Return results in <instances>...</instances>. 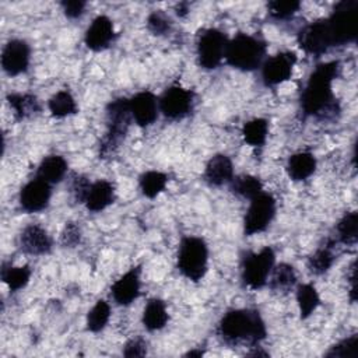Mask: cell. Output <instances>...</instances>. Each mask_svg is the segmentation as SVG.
Listing matches in <instances>:
<instances>
[{
	"label": "cell",
	"mask_w": 358,
	"mask_h": 358,
	"mask_svg": "<svg viewBox=\"0 0 358 358\" xmlns=\"http://www.w3.org/2000/svg\"><path fill=\"white\" fill-rule=\"evenodd\" d=\"M340 70L337 60L320 63L308 77L301 94V109L305 116L327 119L340 112L333 95V81Z\"/></svg>",
	"instance_id": "cell-1"
},
{
	"label": "cell",
	"mask_w": 358,
	"mask_h": 358,
	"mask_svg": "<svg viewBox=\"0 0 358 358\" xmlns=\"http://www.w3.org/2000/svg\"><path fill=\"white\" fill-rule=\"evenodd\" d=\"M217 334L227 344L256 345L267 336L263 317L255 309H231L220 320Z\"/></svg>",
	"instance_id": "cell-2"
},
{
	"label": "cell",
	"mask_w": 358,
	"mask_h": 358,
	"mask_svg": "<svg viewBox=\"0 0 358 358\" xmlns=\"http://www.w3.org/2000/svg\"><path fill=\"white\" fill-rule=\"evenodd\" d=\"M131 112L127 98H116L110 101L106 106V131L99 144V157L109 158L120 147V143L124 140L130 122Z\"/></svg>",
	"instance_id": "cell-3"
},
{
	"label": "cell",
	"mask_w": 358,
	"mask_h": 358,
	"mask_svg": "<svg viewBox=\"0 0 358 358\" xmlns=\"http://www.w3.org/2000/svg\"><path fill=\"white\" fill-rule=\"evenodd\" d=\"M266 42L249 34H238L228 41L225 62L241 71H252L262 67L266 57Z\"/></svg>",
	"instance_id": "cell-4"
},
{
	"label": "cell",
	"mask_w": 358,
	"mask_h": 358,
	"mask_svg": "<svg viewBox=\"0 0 358 358\" xmlns=\"http://www.w3.org/2000/svg\"><path fill=\"white\" fill-rule=\"evenodd\" d=\"M178 270L187 280L200 281L208 268V248L203 238L185 236L180 241L176 257Z\"/></svg>",
	"instance_id": "cell-5"
},
{
	"label": "cell",
	"mask_w": 358,
	"mask_h": 358,
	"mask_svg": "<svg viewBox=\"0 0 358 358\" xmlns=\"http://www.w3.org/2000/svg\"><path fill=\"white\" fill-rule=\"evenodd\" d=\"M357 0L338 1L326 18L334 46H344L357 38Z\"/></svg>",
	"instance_id": "cell-6"
},
{
	"label": "cell",
	"mask_w": 358,
	"mask_h": 358,
	"mask_svg": "<svg viewBox=\"0 0 358 358\" xmlns=\"http://www.w3.org/2000/svg\"><path fill=\"white\" fill-rule=\"evenodd\" d=\"M275 263V253L270 246L263 248L259 252H248L242 257L241 278L250 289L263 288Z\"/></svg>",
	"instance_id": "cell-7"
},
{
	"label": "cell",
	"mask_w": 358,
	"mask_h": 358,
	"mask_svg": "<svg viewBox=\"0 0 358 358\" xmlns=\"http://www.w3.org/2000/svg\"><path fill=\"white\" fill-rule=\"evenodd\" d=\"M228 38L224 32L217 28L204 29L197 39V63L204 70H214L217 69L224 56L227 49Z\"/></svg>",
	"instance_id": "cell-8"
},
{
	"label": "cell",
	"mask_w": 358,
	"mask_h": 358,
	"mask_svg": "<svg viewBox=\"0 0 358 358\" xmlns=\"http://www.w3.org/2000/svg\"><path fill=\"white\" fill-rule=\"evenodd\" d=\"M275 215V199L266 192L253 197L243 218V234L252 236L267 229Z\"/></svg>",
	"instance_id": "cell-9"
},
{
	"label": "cell",
	"mask_w": 358,
	"mask_h": 358,
	"mask_svg": "<svg viewBox=\"0 0 358 358\" xmlns=\"http://www.w3.org/2000/svg\"><path fill=\"white\" fill-rule=\"evenodd\" d=\"M159 112L169 120H180L190 115L194 106V92L179 84L168 87L158 98Z\"/></svg>",
	"instance_id": "cell-10"
},
{
	"label": "cell",
	"mask_w": 358,
	"mask_h": 358,
	"mask_svg": "<svg viewBox=\"0 0 358 358\" xmlns=\"http://www.w3.org/2000/svg\"><path fill=\"white\" fill-rule=\"evenodd\" d=\"M299 48L313 56H320L326 53L330 48H334L333 38L329 29V24L326 18L316 20L303 28L299 29L296 36Z\"/></svg>",
	"instance_id": "cell-11"
},
{
	"label": "cell",
	"mask_w": 358,
	"mask_h": 358,
	"mask_svg": "<svg viewBox=\"0 0 358 358\" xmlns=\"http://www.w3.org/2000/svg\"><path fill=\"white\" fill-rule=\"evenodd\" d=\"M296 63V55L294 52H280L262 64V80L267 87H275L289 80L292 69Z\"/></svg>",
	"instance_id": "cell-12"
},
{
	"label": "cell",
	"mask_w": 358,
	"mask_h": 358,
	"mask_svg": "<svg viewBox=\"0 0 358 358\" xmlns=\"http://www.w3.org/2000/svg\"><path fill=\"white\" fill-rule=\"evenodd\" d=\"M31 59L29 45L22 39L8 41L1 52V67L6 74L15 77L28 70Z\"/></svg>",
	"instance_id": "cell-13"
},
{
	"label": "cell",
	"mask_w": 358,
	"mask_h": 358,
	"mask_svg": "<svg viewBox=\"0 0 358 358\" xmlns=\"http://www.w3.org/2000/svg\"><path fill=\"white\" fill-rule=\"evenodd\" d=\"M52 185L35 178L21 189L18 197L20 207L25 213H39L48 207Z\"/></svg>",
	"instance_id": "cell-14"
},
{
	"label": "cell",
	"mask_w": 358,
	"mask_h": 358,
	"mask_svg": "<svg viewBox=\"0 0 358 358\" xmlns=\"http://www.w3.org/2000/svg\"><path fill=\"white\" fill-rule=\"evenodd\" d=\"M131 117L140 127L151 126L158 117V98L151 91H141L129 99Z\"/></svg>",
	"instance_id": "cell-15"
},
{
	"label": "cell",
	"mask_w": 358,
	"mask_h": 358,
	"mask_svg": "<svg viewBox=\"0 0 358 358\" xmlns=\"http://www.w3.org/2000/svg\"><path fill=\"white\" fill-rule=\"evenodd\" d=\"M115 39V27L109 17L98 15L92 20L84 35V43L90 50L101 52L110 46Z\"/></svg>",
	"instance_id": "cell-16"
},
{
	"label": "cell",
	"mask_w": 358,
	"mask_h": 358,
	"mask_svg": "<svg viewBox=\"0 0 358 358\" xmlns=\"http://www.w3.org/2000/svg\"><path fill=\"white\" fill-rule=\"evenodd\" d=\"M20 248L24 253L32 256L46 255L52 250L53 241L45 228L36 224H31L25 227L18 238Z\"/></svg>",
	"instance_id": "cell-17"
},
{
	"label": "cell",
	"mask_w": 358,
	"mask_h": 358,
	"mask_svg": "<svg viewBox=\"0 0 358 358\" xmlns=\"http://www.w3.org/2000/svg\"><path fill=\"white\" fill-rule=\"evenodd\" d=\"M110 294L117 305L127 306L134 302L140 294V267H131L120 275L112 284Z\"/></svg>",
	"instance_id": "cell-18"
},
{
	"label": "cell",
	"mask_w": 358,
	"mask_h": 358,
	"mask_svg": "<svg viewBox=\"0 0 358 358\" xmlns=\"http://www.w3.org/2000/svg\"><path fill=\"white\" fill-rule=\"evenodd\" d=\"M234 178V164L231 158L225 154L213 155L206 164L203 179L207 185L220 187L227 185Z\"/></svg>",
	"instance_id": "cell-19"
},
{
	"label": "cell",
	"mask_w": 358,
	"mask_h": 358,
	"mask_svg": "<svg viewBox=\"0 0 358 358\" xmlns=\"http://www.w3.org/2000/svg\"><path fill=\"white\" fill-rule=\"evenodd\" d=\"M115 200V186L112 182L99 179L92 182L84 201L85 207L92 213H99L109 207Z\"/></svg>",
	"instance_id": "cell-20"
},
{
	"label": "cell",
	"mask_w": 358,
	"mask_h": 358,
	"mask_svg": "<svg viewBox=\"0 0 358 358\" xmlns=\"http://www.w3.org/2000/svg\"><path fill=\"white\" fill-rule=\"evenodd\" d=\"M316 171V158L309 151L292 154L287 161V173L295 182H302L310 178Z\"/></svg>",
	"instance_id": "cell-21"
},
{
	"label": "cell",
	"mask_w": 358,
	"mask_h": 358,
	"mask_svg": "<svg viewBox=\"0 0 358 358\" xmlns=\"http://www.w3.org/2000/svg\"><path fill=\"white\" fill-rule=\"evenodd\" d=\"M67 169L69 164L62 155H48L41 161L36 169V178L45 180L49 185H55L62 182L67 173Z\"/></svg>",
	"instance_id": "cell-22"
},
{
	"label": "cell",
	"mask_w": 358,
	"mask_h": 358,
	"mask_svg": "<svg viewBox=\"0 0 358 358\" xmlns=\"http://www.w3.org/2000/svg\"><path fill=\"white\" fill-rule=\"evenodd\" d=\"M166 305L159 298H151L143 310V324L148 331H157L165 327L168 322Z\"/></svg>",
	"instance_id": "cell-23"
},
{
	"label": "cell",
	"mask_w": 358,
	"mask_h": 358,
	"mask_svg": "<svg viewBox=\"0 0 358 358\" xmlns=\"http://www.w3.org/2000/svg\"><path fill=\"white\" fill-rule=\"evenodd\" d=\"M7 102L18 120L28 119L41 112L39 99L32 94H8Z\"/></svg>",
	"instance_id": "cell-24"
},
{
	"label": "cell",
	"mask_w": 358,
	"mask_h": 358,
	"mask_svg": "<svg viewBox=\"0 0 358 358\" xmlns=\"http://www.w3.org/2000/svg\"><path fill=\"white\" fill-rule=\"evenodd\" d=\"M333 245L334 242L330 241L326 245L319 246L308 259V268L310 273L320 275L324 274L326 271L330 270V267L333 266L336 256L333 252Z\"/></svg>",
	"instance_id": "cell-25"
},
{
	"label": "cell",
	"mask_w": 358,
	"mask_h": 358,
	"mask_svg": "<svg viewBox=\"0 0 358 358\" xmlns=\"http://www.w3.org/2000/svg\"><path fill=\"white\" fill-rule=\"evenodd\" d=\"M268 285L273 291L287 292L289 291L296 282V274L291 264L280 263L273 267L271 274L268 277Z\"/></svg>",
	"instance_id": "cell-26"
},
{
	"label": "cell",
	"mask_w": 358,
	"mask_h": 358,
	"mask_svg": "<svg viewBox=\"0 0 358 358\" xmlns=\"http://www.w3.org/2000/svg\"><path fill=\"white\" fill-rule=\"evenodd\" d=\"M48 108L50 115L57 119L77 113V102L74 96L66 90L53 94L48 101Z\"/></svg>",
	"instance_id": "cell-27"
},
{
	"label": "cell",
	"mask_w": 358,
	"mask_h": 358,
	"mask_svg": "<svg viewBox=\"0 0 358 358\" xmlns=\"http://www.w3.org/2000/svg\"><path fill=\"white\" fill-rule=\"evenodd\" d=\"M168 176L159 171H147L140 175L138 186L147 199H155L159 193H162L166 187Z\"/></svg>",
	"instance_id": "cell-28"
},
{
	"label": "cell",
	"mask_w": 358,
	"mask_h": 358,
	"mask_svg": "<svg viewBox=\"0 0 358 358\" xmlns=\"http://www.w3.org/2000/svg\"><path fill=\"white\" fill-rule=\"evenodd\" d=\"M296 302L302 319H308L320 305V296L315 285L299 284L296 288Z\"/></svg>",
	"instance_id": "cell-29"
},
{
	"label": "cell",
	"mask_w": 358,
	"mask_h": 358,
	"mask_svg": "<svg viewBox=\"0 0 358 358\" xmlns=\"http://www.w3.org/2000/svg\"><path fill=\"white\" fill-rule=\"evenodd\" d=\"M229 189L236 196L252 200L263 192V183L259 178L253 175H241L232 178V180L229 182Z\"/></svg>",
	"instance_id": "cell-30"
},
{
	"label": "cell",
	"mask_w": 358,
	"mask_h": 358,
	"mask_svg": "<svg viewBox=\"0 0 358 358\" xmlns=\"http://www.w3.org/2000/svg\"><path fill=\"white\" fill-rule=\"evenodd\" d=\"M337 241L343 245L352 246L358 239V214L357 211L345 213L336 225Z\"/></svg>",
	"instance_id": "cell-31"
},
{
	"label": "cell",
	"mask_w": 358,
	"mask_h": 358,
	"mask_svg": "<svg viewBox=\"0 0 358 358\" xmlns=\"http://www.w3.org/2000/svg\"><path fill=\"white\" fill-rule=\"evenodd\" d=\"M268 134V122L263 117L248 120L242 127V137L245 143L252 147H263Z\"/></svg>",
	"instance_id": "cell-32"
},
{
	"label": "cell",
	"mask_w": 358,
	"mask_h": 358,
	"mask_svg": "<svg viewBox=\"0 0 358 358\" xmlns=\"http://www.w3.org/2000/svg\"><path fill=\"white\" fill-rule=\"evenodd\" d=\"M31 278V268L29 266H18L14 267L11 264H3L1 268V280L11 291L22 289Z\"/></svg>",
	"instance_id": "cell-33"
},
{
	"label": "cell",
	"mask_w": 358,
	"mask_h": 358,
	"mask_svg": "<svg viewBox=\"0 0 358 358\" xmlns=\"http://www.w3.org/2000/svg\"><path fill=\"white\" fill-rule=\"evenodd\" d=\"M110 317V306L106 301L99 299L90 309L87 315V329L92 333H98L105 329Z\"/></svg>",
	"instance_id": "cell-34"
},
{
	"label": "cell",
	"mask_w": 358,
	"mask_h": 358,
	"mask_svg": "<svg viewBox=\"0 0 358 358\" xmlns=\"http://www.w3.org/2000/svg\"><path fill=\"white\" fill-rule=\"evenodd\" d=\"M299 8H301V1H296V0H288V1L274 0L267 4L268 15L277 21H284L291 18Z\"/></svg>",
	"instance_id": "cell-35"
},
{
	"label": "cell",
	"mask_w": 358,
	"mask_h": 358,
	"mask_svg": "<svg viewBox=\"0 0 358 358\" xmlns=\"http://www.w3.org/2000/svg\"><path fill=\"white\" fill-rule=\"evenodd\" d=\"M326 357H343V358H355L358 357V334L343 338L326 352Z\"/></svg>",
	"instance_id": "cell-36"
},
{
	"label": "cell",
	"mask_w": 358,
	"mask_h": 358,
	"mask_svg": "<svg viewBox=\"0 0 358 358\" xmlns=\"http://www.w3.org/2000/svg\"><path fill=\"white\" fill-rule=\"evenodd\" d=\"M171 18L162 10H154L147 17V28L152 35H165L171 29Z\"/></svg>",
	"instance_id": "cell-37"
},
{
	"label": "cell",
	"mask_w": 358,
	"mask_h": 358,
	"mask_svg": "<svg viewBox=\"0 0 358 358\" xmlns=\"http://www.w3.org/2000/svg\"><path fill=\"white\" fill-rule=\"evenodd\" d=\"M91 182L84 176L74 173L69 180V192L76 203H84L90 190Z\"/></svg>",
	"instance_id": "cell-38"
},
{
	"label": "cell",
	"mask_w": 358,
	"mask_h": 358,
	"mask_svg": "<svg viewBox=\"0 0 358 358\" xmlns=\"http://www.w3.org/2000/svg\"><path fill=\"white\" fill-rule=\"evenodd\" d=\"M80 239H81V229L80 227L73 222V221H69L66 222L63 231H62V235H60V243L62 246L64 248H74L80 243Z\"/></svg>",
	"instance_id": "cell-39"
},
{
	"label": "cell",
	"mask_w": 358,
	"mask_h": 358,
	"mask_svg": "<svg viewBox=\"0 0 358 358\" xmlns=\"http://www.w3.org/2000/svg\"><path fill=\"white\" fill-rule=\"evenodd\" d=\"M62 10L67 18H78L85 13L87 3L83 0H64L60 3Z\"/></svg>",
	"instance_id": "cell-40"
},
{
	"label": "cell",
	"mask_w": 358,
	"mask_h": 358,
	"mask_svg": "<svg viewBox=\"0 0 358 358\" xmlns=\"http://www.w3.org/2000/svg\"><path fill=\"white\" fill-rule=\"evenodd\" d=\"M147 354V343L141 338H133L126 343L123 348L124 357H144Z\"/></svg>",
	"instance_id": "cell-41"
},
{
	"label": "cell",
	"mask_w": 358,
	"mask_h": 358,
	"mask_svg": "<svg viewBox=\"0 0 358 358\" xmlns=\"http://www.w3.org/2000/svg\"><path fill=\"white\" fill-rule=\"evenodd\" d=\"M350 282H351V285H350V299H351V302H355V299H357V287H355V263L352 264Z\"/></svg>",
	"instance_id": "cell-42"
},
{
	"label": "cell",
	"mask_w": 358,
	"mask_h": 358,
	"mask_svg": "<svg viewBox=\"0 0 358 358\" xmlns=\"http://www.w3.org/2000/svg\"><path fill=\"white\" fill-rule=\"evenodd\" d=\"M189 13V4L187 3H179L176 4V14L179 17H185Z\"/></svg>",
	"instance_id": "cell-43"
},
{
	"label": "cell",
	"mask_w": 358,
	"mask_h": 358,
	"mask_svg": "<svg viewBox=\"0 0 358 358\" xmlns=\"http://www.w3.org/2000/svg\"><path fill=\"white\" fill-rule=\"evenodd\" d=\"M203 354H204V351H201V350H192V351L186 352L185 357H201Z\"/></svg>",
	"instance_id": "cell-44"
},
{
	"label": "cell",
	"mask_w": 358,
	"mask_h": 358,
	"mask_svg": "<svg viewBox=\"0 0 358 358\" xmlns=\"http://www.w3.org/2000/svg\"><path fill=\"white\" fill-rule=\"evenodd\" d=\"M248 355H252V357H267L268 354L266 351H262V350H255V351L248 352Z\"/></svg>",
	"instance_id": "cell-45"
}]
</instances>
